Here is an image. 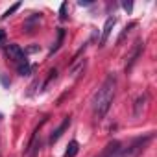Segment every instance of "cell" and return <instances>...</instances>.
Masks as SVG:
<instances>
[{"instance_id": "obj_1", "label": "cell", "mask_w": 157, "mask_h": 157, "mask_svg": "<svg viewBox=\"0 0 157 157\" xmlns=\"http://www.w3.org/2000/svg\"><path fill=\"white\" fill-rule=\"evenodd\" d=\"M115 93H117V76L109 74L93 96V111H94V117L98 120H102L107 115V111L111 109V104L115 100Z\"/></svg>"}, {"instance_id": "obj_2", "label": "cell", "mask_w": 157, "mask_h": 157, "mask_svg": "<svg viewBox=\"0 0 157 157\" xmlns=\"http://www.w3.org/2000/svg\"><path fill=\"white\" fill-rule=\"evenodd\" d=\"M151 133H148V135H144V137H139V139H135V140H131L129 144H126V146H117L107 157H139L140 155V151L146 148V144L151 140Z\"/></svg>"}, {"instance_id": "obj_3", "label": "cell", "mask_w": 157, "mask_h": 157, "mask_svg": "<svg viewBox=\"0 0 157 157\" xmlns=\"http://www.w3.org/2000/svg\"><path fill=\"white\" fill-rule=\"evenodd\" d=\"M6 52H8V56L13 59L15 65H21V63H24V61L28 59L26 54H24V50H22L19 44H15V43H13V44H8V46H6Z\"/></svg>"}, {"instance_id": "obj_4", "label": "cell", "mask_w": 157, "mask_h": 157, "mask_svg": "<svg viewBox=\"0 0 157 157\" xmlns=\"http://www.w3.org/2000/svg\"><path fill=\"white\" fill-rule=\"evenodd\" d=\"M115 24H117V19H115V17H109V19L105 21V24H104V28H102V37H100V46H104V44L107 43V37L111 35V30L115 28Z\"/></svg>"}, {"instance_id": "obj_5", "label": "cell", "mask_w": 157, "mask_h": 157, "mask_svg": "<svg viewBox=\"0 0 157 157\" xmlns=\"http://www.w3.org/2000/svg\"><path fill=\"white\" fill-rule=\"evenodd\" d=\"M68 126H70V117H65V120L61 122V126H59V128L50 135V144H52V142H56V140H59V137L65 133V129H67Z\"/></svg>"}, {"instance_id": "obj_6", "label": "cell", "mask_w": 157, "mask_h": 157, "mask_svg": "<svg viewBox=\"0 0 157 157\" xmlns=\"http://www.w3.org/2000/svg\"><path fill=\"white\" fill-rule=\"evenodd\" d=\"M78 151H80V142H78V140H70L63 157H76V155H78Z\"/></svg>"}, {"instance_id": "obj_7", "label": "cell", "mask_w": 157, "mask_h": 157, "mask_svg": "<svg viewBox=\"0 0 157 157\" xmlns=\"http://www.w3.org/2000/svg\"><path fill=\"white\" fill-rule=\"evenodd\" d=\"M140 48H142V44H140V41H137V44H135V50H133V54H131V57H129L128 65H126V70H129V68L133 67V63L137 61V57H139V54H140Z\"/></svg>"}, {"instance_id": "obj_8", "label": "cell", "mask_w": 157, "mask_h": 157, "mask_svg": "<svg viewBox=\"0 0 157 157\" xmlns=\"http://www.w3.org/2000/svg\"><path fill=\"white\" fill-rule=\"evenodd\" d=\"M63 39H65V30H63V28H59V30H57V41H56V44H52V48H50V54H54V52H57V50L61 48V44H63Z\"/></svg>"}, {"instance_id": "obj_9", "label": "cell", "mask_w": 157, "mask_h": 157, "mask_svg": "<svg viewBox=\"0 0 157 157\" xmlns=\"http://www.w3.org/2000/svg\"><path fill=\"white\" fill-rule=\"evenodd\" d=\"M146 98H148V94H146V93H144L142 96H139V98H137V102H135V111H133V115H135V117H140V109H144Z\"/></svg>"}, {"instance_id": "obj_10", "label": "cell", "mask_w": 157, "mask_h": 157, "mask_svg": "<svg viewBox=\"0 0 157 157\" xmlns=\"http://www.w3.org/2000/svg\"><path fill=\"white\" fill-rule=\"evenodd\" d=\"M19 8H21V2H17V4H13V6H11V8H10V10H8V11H6V13L2 15V19H8V17H10V15H13V13H15V11L19 10Z\"/></svg>"}, {"instance_id": "obj_11", "label": "cell", "mask_w": 157, "mask_h": 157, "mask_svg": "<svg viewBox=\"0 0 157 157\" xmlns=\"http://www.w3.org/2000/svg\"><path fill=\"white\" fill-rule=\"evenodd\" d=\"M65 13H67V2H63V4H61V8H59V15H61V19H67V15H65Z\"/></svg>"}, {"instance_id": "obj_12", "label": "cell", "mask_w": 157, "mask_h": 157, "mask_svg": "<svg viewBox=\"0 0 157 157\" xmlns=\"http://www.w3.org/2000/svg\"><path fill=\"white\" fill-rule=\"evenodd\" d=\"M4 41H6V32H4V30H0V44H2Z\"/></svg>"}, {"instance_id": "obj_13", "label": "cell", "mask_w": 157, "mask_h": 157, "mask_svg": "<svg viewBox=\"0 0 157 157\" xmlns=\"http://www.w3.org/2000/svg\"><path fill=\"white\" fill-rule=\"evenodd\" d=\"M122 8H124V10H128V11H131V8H133V6H131V4H128V2H124V4H122Z\"/></svg>"}]
</instances>
